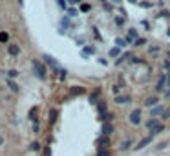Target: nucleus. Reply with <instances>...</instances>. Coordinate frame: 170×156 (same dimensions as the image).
Segmentation results:
<instances>
[{
  "label": "nucleus",
  "mask_w": 170,
  "mask_h": 156,
  "mask_svg": "<svg viewBox=\"0 0 170 156\" xmlns=\"http://www.w3.org/2000/svg\"><path fill=\"white\" fill-rule=\"evenodd\" d=\"M163 130H165V125L161 123V125H159L156 130H152V132H150V136H156V134H159V132H163Z\"/></svg>",
  "instance_id": "nucleus-24"
},
{
  "label": "nucleus",
  "mask_w": 170,
  "mask_h": 156,
  "mask_svg": "<svg viewBox=\"0 0 170 156\" xmlns=\"http://www.w3.org/2000/svg\"><path fill=\"white\" fill-rule=\"evenodd\" d=\"M115 24H117V26H123V24H125V18H123V17H115Z\"/></svg>",
  "instance_id": "nucleus-28"
},
{
  "label": "nucleus",
  "mask_w": 170,
  "mask_h": 156,
  "mask_svg": "<svg viewBox=\"0 0 170 156\" xmlns=\"http://www.w3.org/2000/svg\"><path fill=\"white\" fill-rule=\"evenodd\" d=\"M33 70H35V74L39 75V79H46V74H48V70H46V66L39 61V59H33Z\"/></svg>",
  "instance_id": "nucleus-1"
},
{
  "label": "nucleus",
  "mask_w": 170,
  "mask_h": 156,
  "mask_svg": "<svg viewBox=\"0 0 170 156\" xmlns=\"http://www.w3.org/2000/svg\"><path fill=\"white\" fill-rule=\"evenodd\" d=\"M166 99H170V90H168V92H166Z\"/></svg>",
  "instance_id": "nucleus-39"
},
{
  "label": "nucleus",
  "mask_w": 170,
  "mask_h": 156,
  "mask_svg": "<svg viewBox=\"0 0 170 156\" xmlns=\"http://www.w3.org/2000/svg\"><path fill=\"white\" fill-rule=\"evenodd\" d=\"M57 118H59V110L57 108H51L50 114H48V121H50V125H53L57 121Z\"/></svg>",
  "instance_id": "nucleus-7"
},
{
  "label": "nucleus",
  "mask_w": 170,
  "mask_h": 156,
  "mask_svg": "<svg viewBox=\"0 0 170 156\" xmlns=\"http://www.w3.org/2000/svg\"><path fill=\"white\" fill-rule=\"evenodd\" d=\"M117 55H119V46H115V48L110 50V57H117Z\"/></svg>",
  "instance_id": "nucleus-25"
},
{
  "label": "nucleus",
  "mask_w": 170,
  "mask_h": 156,
  "mask_svg": "<svg viewBox=\"0 0 170 156\" xmlns=\"http://www.w3.org/2000/svg\"><path fill=\"white\" fill-rule=\"evenodd\" d=\"M166 81H168V75H166V74H163V75L159 77V81H157V84H156V90H157V92H161V90H165V86H166Z\"/></svg>",
  "instance_id": "nucleus-4"
},
{
  "label": "nucleus",
  "mask_w": 170,
  "mask_h": 156,
  "mask_svg": "<svg viewBox=\"0 0 170 156\" xmlns=\"http://www.w3.org/2000/svg\"><path fill=\"white\" fill-rule=\"evenodd\" d=\"M157 52H159V46H152V48H150V53H154V55H156Z\"/></svg>",
  "instance_id": "nucleus-33"
},
{
  "label": "nucleus",
  "mask_w": 170,
  "mask_h": 156,
  "mask_svg": "<svg viewBox=\"0 0 170 156\" xmlns=\"http://www.w3.org/2000/svg\"><path fill=\"white\" fill-rule=\"evenodd\" d=\"M117 105H126V103H130L132 101V97L130 96H115V99H113Z\"/></svg>",
  "instance_id": "nucleus-8"
},
{
  "label": "nucleus",
  "mask_w": 170,
  "mask_h": 156,
  "mask_svg": "<svg viewBox=\"0 0 170 156\" xmlns=\"http://www.w3.org/2000/svg\"><path fill=\"white\" fill-rule=\"evenodd\" d=\"M161 112H165V110H163V107H159V105H156V107H154L152 110H150V116H152V118H156V116H159Z\"/></svg>",
  "instance_id": "nucleus-13"
},
{
  "label": "nucleus",
  "mask_w": 170,
  "mask_h": 156,
  "mask_svg": "<svg viewBox=\"0 0 170 156\" xmlns=\"http://www.w3.org/2000/svg\"><path fill=\"white\" fill-rule=\"evenodd\" d=\"M166 86H170V75H168V81H166Z\"/></svg>",
  "instance_id": "nucleus-40"
},
{
  "label": "nucleus",
  "mask_w": 170,
  "mask_h": 156,
  "mask_svg": "<svg viewBox=\"0 0 170 156\" xmlns=\"http://www.w3.org/2000/svg\"><path fill=\"white\" fill-rule=\"evenodd\" d=\"M8 40H9V33H8V31H0V42L6 44Z\"/></svg>",
  "instance_id": "nucleus-20"
},
{
  "label": "nucleus",
  "mask_w": 170,
  "mask_h": 156,
  "mask_svg": "<svg viewBox=\"0 0 170 156\" xmlns=\"http://www.w3.org/2000/svg\"><path fill=\"white\" fill-rule=\"evenodd\" d=\"M166 57H168V59H170V52H166Z\"/></svg>",
  "instance_id": "nucleus-41"
},
{
  "label": "nucleus",
  "mask_w": 170,
  "mask_h": 156,
  "mask_svg": "<svg viewBox=\"0 0 170 156\" xmlns=\"http://www.w3.org/2000/svg\"><path fill=\"white\" fill-rule=\"evenodd\" d=\"M29 118H31V119H33V118H37V110H35V108H31V110H29Z\"/></svg>",
  "instance_id": "nucleus-32"
},
{
  "label": "nucleus",
  "mask_w": 170,
  "mask_h": 156,
  "mask_svg": "<svg viewBox=\"0 0 170 156\" xmlns=\"http://www.w3.org/2000/svg\"><path fill=\"white\" fill-rule=\"evenodd\" d=\"M128 57H130V53H125V55H121V57L117 59V64H121V62H123V61H126Z\"/></svg>",
  "instance_id": "nucleus-29"
},
{
  "label": "nucleus",
  "mask_w": 170,
  "mask_h": 156,
  "mask_svg": "<svg viewBox=\"0 0 170 156\" xmlns=\"http://www.w3.org/2000/svg\"><path fill=\"white\" fill-rule=\"evenodd\" d=\"M33 132H40V127H39L37 119H35V123H33Z\"/></svg>",
  "instance_id": "nucleus-31"
},
{
  "label": "nucleus",
  "mask_w": 170,
  "mask_h": 156,
  "mask_svg": "<svg viewBox=\"0 0 170 156\" xmlns=\"http://www.w3.org/2000/svg\"><path fill=\"white\" fill-rule=\"evenodd\" d=\"M29 149H31V151H35V152H39V151H40V149H42V145H40V143H39V142H33V143H31V145H29Z\"/></svg>",
  "instance_id": "nucleus-23"
},
{
  "label": "nucleus",
  "mask_w": 170,
  "mask_h": 156,
  "mask_svg": "<svg viewBox=\"0 0 170 156\" xmlns=\"http://www.w3.org/2000/svg\"><path fill=\"white\" fill-rule=\"evenodd\" d=\"M17 75H18V72H17V70H8V77H9V79H15Z\"/></svg>",
  "instance_id": "nucleus-26"
},
{
  "label": "nucleus",
  "mask_w": 170,
  "mask_h": 156,
  "mask_svg": "<svg viewBox=\"0 0 170 156\" xmlns=\"http://www.w3.org/2000/svg\"><path fill=\"white\" fill-rule=\"evenodd\" d=\"M134 44H135V46H144V44H147V39H137Z\"/></svg>",
  "instance_id": "nucleus-27"
},
{
  "label": "nucleus",
  "mask_w": 170,
  "mask_h": 156,
  "mask_svg": "<svg viewBox=\"0 0 170 156\" xmlns=\"http://www.w3.org/2000/svg\"><path fill=\"white\" fill-rule=\"evenodd\" d=\"M6 83H8V86H9V90H11L13 94H18V92H20V86H18V84H17V83H15L13 79H8Z\"/></svg>",
  "instance_id": "nucleus-9"
},
{
  "label": "nucleus",
  "mask_w": 170,
  "mask_h": 156,
  "mask_svg": "<svg viewBox=\"0 0 170 156\" xmlns=\"http://www.w3.org/2000/svg\"><path fill=\"white\" fill-rule=\"evenodd\" d=\"M97 108H99V114H101V116L106 114V103H104V101H99V103H97Z\"/></svg>",
  "instance_id": "nucleus-18"
},
{
  "label": "nucleus",
  "mask_w": 170,
  "mask_h": 156,
  "mask_svg": "<svg viewBox=\"0 0 170 156\" xmlns=\"http://www.w3.org/2000/svg\"><path fill=\"white\" fill-rule=\"evenodd\" d=\"M71 94H73V96H82V94H86V90L82 86H73V88H71Z\"/></svg>",
  "instance_id": "nucleus-16"
},
{
  "label": "nucleus",
  "mask_w": 170,
  "mask_h": 156,
  "mask_svg": "<svg viewBox=\"0 0 170 156\" xmlns=\"http://www.w3.org/2000/svg\"><path fill=\"white\" fill-rule=\"evenodd\" d=\"M99 147H110V136H103V138H99Z\"/></svg>",
  "instance_id": "nucleus-15"
},
{
  "label": "nucleus",
  "mask_w": 170,
  "mask_h": 156,
  "mask_svg": "<svg viewBox=\"0 0 170 156\" xmlns=\"http://www.w3.org/2000/svg\"><path fill=\"white\" fill-rule=\"evenodd\" d=\"M168 35H170V30H168Z\"/></svg>",
  "instance_id": "nucleus-44"
},
{
  "label": "nucleus",
  "mask_w": 170,
  "mask_h": 156,
  "mask_svg": "<svg viewBox=\"0 0 170 156\" xmlns=\"http://www.w3.org/2000/svg\"><path fill=\"white\" fill-rule=\"evenodd\" d=\"M157 103H159V99H157L156 96H152V97H148L147 101H144V105H147V107H150V108H152V107H156Z\"/></svg>",
  "instance_id": "nucleus-14"
},
{
  "label": "nucleus",
  "mask_w": 170,
  "mask_h": 156,
  "mask_svg": "<svg viewBox=\"0 0 170 156\" xmlns=\"http://www.w3.org/2000/svg\"><path fill=\"white\" fill-rule=\"evenodd\" d=\"M113 2H115V4H119V2H121V0H113Z\"/></svg>",
  "instance_id": "nucleus-42"
},
{
  "label": "nucleus",
  "mask_w": 170,
  "mask_h": 156,
  "mask_svg": "<svg viewBox=\"0 0 170 156\" xmlns=\"http://www.w3.org/2000/svg\"><path fill=\"white\" fill-rule=\"evenodd\" d=\"M42 59L46 61V64H48V66H51V70H55V72H60V66L57 64V61H55L53 57H50V55H44Z\"/></svg>",
  "instance_id": "nucleus-3"
},
{
  "label": "nucleus",
  "mask_w": 170,
  "mask_h": 156,
  "mask_svg": "<svg viewBox=\"0 0 170 156\" xmlns=\"http://www.w3.org/2000/svg\"><path fill=\"white\" fill-rule=\"evenodd\" d=\"M115 44H117L119 48H125L126 44H128V40H126V39H121V37H119V39H115Z\"/></svg>",
  "instance_id": "nucleus-21"
},
{
  "label": "nucleus",
  "mask_w": 170,
  "mask_h": 156,
  "mask_svg": "<svg viewBox=\"0 0 170 156\" xmlns=\"http://www.w3.org/2000/svg\"><path fill=\"white\" fill-rule=\"evenodd\" d=\"M163 66H165V70H170V59H168V61H165V62H163Z\"/></svg>",
  "instance_id": "nucleus-34"
},
{
  "label": "nucleus",
  "mask_w": 170,
  "mask_h": 156,
  "mask_svg": "<svg viewBox=\"0 0 170 156\" xmlns=\"http://www.w3.org/2000/svg\"><path fill=\"white\" fill-rule=\"evenodd\" d=\"M132 143H134V140H126L123 145H121V151H128V149L132 147Z\"/></svg>",
  "instance_id": "nucleus-22"
},
{
  "label": "nucleus",
  "mask_w": 170,
  "mask_h": 156,
  "mask_svg": "<svg viewBox=\"0 0 170 156\" xmlns=\"http://www.w3.org/2000/svg\"><path fill=\"white\" fill-rule=\"evenodd\" d=\"M82 0H70V4H81Z\"/></svg>",
  "instance_id": "nucleus-37"
},
{
  "label": "nucleus",
  "mask_w": 170,
  "mask_h": 156,
  "mask_svg": "<svg viewBox=\"0 0 170 156\" xmlns=\"http://www.w3.org/2000/svg\"><path fill=\"white\" fill-rule=\"evenodd\" d=\"M8 53L11 57H18L20 55V46H18V44H9V46H8Z\"/></svg>",
  "instance_id": "nucleus-6"
},
{
  "label": "nucleus",
  "mask_w": 170,
  "mask_h": 156,
  "mask_svg": "<svg viewBox=\"0 0 170 156\" xmlns=\"http://www.w3.org/2000/svg\"><path fill=\"white\" fill-rule=\"evenodd\" d=\"M4 145V136H0V147Z\"/></svg>",
  "instance_id": "nucleus-38"
},
{
  "label": "nucleus",
  "mask_w": 170,
  "mask_h": 156,
  "mask_svg": "<svg viewBox=\"0 0 170 156\" xmlns=\"http://www.w3.org/2000/svg\"><path fill=\"white\" fill-rule=\"evenodd\" d=\"M150 142H152V136H147V138H144V140H141V142H139V143L135 145V151H141L143 147H147V145H148Z\"/></svg>",
  "instance_id": "nucleus-10"
},
{
  "label": "nucleus",
  "mask_w": 170,
  "mask_h": 156,
  "mask_svg": "<svg viewBox=\"0 0 170 156\" xmlns=\"http://www.w3.org/2000/svg\"><path fill=\"white\" fill-rule=\"evenodd\" d=\"M159 125H161V121H159L157 118H150V119L147 121V129H148L150 132H152V130H156V129H157Z\"/></svg>",
  "instance_id": "nucleus-5"
},
{
  "label": "nucleus",
  "mask_w": 170,
  "mask_h": 156,
  "mask_svg": "<svg viewBox=\"0 0 170 156\" xmlns=\"http://www.w3.org/2000/svg\"><path fill=\"white\" fill-rule=\"evenodd\" d=\"M119 90H121V86H119V84H115V86H113V94H117V96H119Z\"/></svg>",
  "instance_id": "nucleus-35"
},
{
  "label": "nucleus",
  "mask_w": 170,
  "mask_h": 156,
  "mask_svg": "<svg viewBox=\"0 0 170 156\" xmlns=\"http://www.w3.org/2000/svg\"><path fill=\"white\" fill-rule=\"evenodd\" d=\"M126 40H128V44H130V42H135V40H137V31H135V30H128Z\"/></svg>",
  "instance_id": "nucleus-12"
},
{
  "label": "nucleus",
  "mask_w": 170,
  "mask_h": 156,
  "mask_svg": "<svg viewBox=\"0 0 170 156\" xmlns=\"http://www.w3.org/2000/svg\"><path fill=\"white\" fill-rule=\"evenodd\" d=\"M163 118H165V119L170 118V110H165V112H163Z\"/></svg>",
  "instance_id": "nucleus-36"
},
{
  "label": "nucleus",
  "mask_w": 170,
  "mask_h": 156,
  "mask_svg": "<svg viewBox=\"0 0 170 156\" xmlns=\"http://www.w3.org/2000/svg\"><path fill=\"white\" fill-rule=\"evenodd\" d=\"M128 119H130V123H132V125H139V123H141V110H139V108L132 110L130 116H128Z\"/></svg>",
  "instance_id": "nucleus-2"
},
{
  "label": "nucleus",
  "mask_w": 170,
  "mask_h": 156,
  "mask_svg": "<svg viewBox=\"0 0 170 156\" xmlns=\"http://www.w3.org/2000/svg\"><path fill=\"white\" fill-rule=\"evenodd\" d=\"M97 99H99V90H95V92L90 96V103H91V105H97V103H99Z\"/></svg>",
  "instance_id": "nucleus-19"
},
{
  "label": "nucleus",
  "mask_w": 170,
  "mask_h": 156,
  "mask_svg": "<svg viewBox=\"0 0 170 156\" xmlns=\"http://www.w3.org/2000/svg\"><path fill=\"white\" fill-rule=\"evenodd\" d=\"M97 156H112V152H110L108 147H99V151H97Z\"/></svg>",
  "instance_id": "nucleus-17"
},
{
  "label": "nucleus",
  "mask_w": 170,
  "mask_h": 156,
  "mask_svg": "<svg viewBox=\"0 0 170 156\" xmlns=\"http://www.w3.org/2000/svg\"><path fill=\"white\" fill-rule=\"evenodd\" d=\"M112 132H113V125L112 123H104L103 125V136H110Z\"/></svg>",
  "instance_id": "nucleus-11"
},
{
  "label": "nucleus",
  "mask_w": 170,
  "mask_h": 156,
  "mask_svg": "<svg viewBox=\"0 0 170 156\" xmlns=\"http://www.w3.org/2000/svg\"><path fill=\"white\" fill-rule=\"evenodd\" d=\"M99 2H106V0H99Z\"/></svg>",
  "instance_id": "nucleus-43"
},
{
  "label": "nucleus",
  "mask_w": 170,
  "mask_h": 156,
  "mask_svg": "<svg viewBox=\"0 0 170 156\" xmlns=\"http://www.w3.org/2000/svg\"><path fill=\"white\" fill-rule=\"evenodd\" d=\"M81 11H82V13H88V11H90V6H88V4H81Z\"/></svg>",
  "instance_id": "nucleus-30"
}]
</instances>
